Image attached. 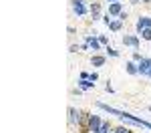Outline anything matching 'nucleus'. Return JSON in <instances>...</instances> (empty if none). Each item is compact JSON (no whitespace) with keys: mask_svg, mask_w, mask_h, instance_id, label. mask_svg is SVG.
I'll return each mask as SVG.
<instances>
[{"mask_svg":"<svg viewBox=\"0 0 151 133\" xmlns=\"http://www.w3.org/2000/svg\"><path fill=\"white\" fill-rule=\"evenodd\" d=\"M97 107L103 109V111H107L109 115H117L121 121H129V123H133V125H139V127H145V129L151 131V123L149 121L141 119V117H135V115H131V113H127V111H119V109H115V107H109L107 103H97Z\"/></svg>","mask_w":151,"mask_h":133,"instance_id":"nucleus-1","label":"nucleus"},{"mask_svg":"<svg viewBox=\"0 0 151 133\" xmlns=\"http://www.w3.org/2000/svg\"><path fill=\"white\" fill-rule=\"evenodd\" d=\"M83 117H85V113H83V111H79V109H75V107H69V125H70V127L81 125Z\"/></svg>","mask_w":151,"mask_h":133,"instance_id":"nucleus-2","label":"nucleus"},{"mask_svg":"<svg viewBox=\"0 0 151 133\" xmlns=\"http://www.w3.org/2000/svg\"><path fill=\"white\" fill-rule=\"evenodd\" d=\"M70 2H73V12L77 16H87L89 14V8H87L85 0H70Z\"/></svg>","mask_w":151,"mask_h":133,"instance_id":"nucleus-3","label":"nucleus"},{"mask_svg":"<svg viewBox=\"0 0 151 133\" xmlns=\"http://www.w3.org/2000/svg\"><path fill=\"white\" fill-rule=\"evenodd\" d=\"M85 42L89 45V48H93V50H101V40H99V36H95V35H87L85 36Z\"/></svg>","mask_w":151,"mask_h":133,"instance_id":"nucleus-4","label":"nucleus"},{"mask_svg":"<svg viewBox=\"0 0 151 133\" xmlns=\"http://www.w3.org/2000/svg\"><path fill=\"white\" fill-rule=\"evenodd\" d=\"M101 125H103L101 117H97V115H89V133H97Z\"/></svg>","mask_w":151,"mask_h":133,"instance_id":"nucleus-5","label":"nucleus"},{"mask_svg":"<svg viewBox=\"0 0 151 133\" xmlns=\"http://www.w3.org/2000/svg\"><path fill=\"white\" fill-rule=\"evenodd\" d=\"M135 28H137V32H143L145 28H151V16H139V20L135 24Z\"/></svg>","mask_w":151,"mask_h":133,"instance_id":"nucleus-6","label":"nucleus"},{"mask_svg":"<svg viewBox=\"0 0 151 133\" xmlns=\"http://www.w3.org/2000/svg\"><path fill=\"white\" fill-rule=\"evenodd\" d=\"M137 69H139V75H149V71H151V59L143 57V59L137 63Z\"/></svg>","mask_w":151,"mask_h":133,"instance_id":"nucleus-7","label":"nucleus"},{"mask_svg":"<svg viewBox=\"0 0 151 133\" xmlns=\"http://www.w3.org/2000/svg\"><path fill=\"white\" fill-rule=\"evenodd\" d=\"M121 40H123V45H125V47L139 48V36H135V35H125Z\"/></svg>","mask_w":151,"mask_h":133,"instance_id":"nucleus-8","label":"nucleus"},{"mask_svg":"<svg viewBox=\"0 0 151 133\" xmlns=\"http://www.w3.org/2000/svg\"><path fill=\"white\" fill-rule=\"evenodd\" d=\"M121 12H123V2H111L109 4V12H107L109 16H117L119 18Z\"/></svg>","mask_w":151,"mask_h":133,"instance_id":"nucleus-9","label":"nucleus"},{"mask_svg":"<svg viewBox=\"0 0 151 133\" xmlns=\"http://www.w3.org/2000/svg\"><path fill=\"white\" fill-rule=\"evenodd\" d=\"M89 14L93 16V20H99V18H101V2L95 0L93 4L89 6Z\"/></svg>","mask_w":151,"mask_h":133,"instance_id":"nucleus-10","label":"nucleus"},{"mask_svg":"<svg viewBox=\"0 0 151 133\" xmlns=\"http://www.w3.org/2000/svg\"><path fill=\"white\" fill-rule=\"evenodd\" d=\"M77 85H79V89H81V91H89V89H95V83L91 81V79H79V81H77Z\"/></svg>","mask_w":151,"mask_h":133,"instance_id":"nucleus-11","label":"nucleus"},{"mask_svg":"<svg viewBox=\"0 0 151 133\" xmlns=\"http://www.w3.org/2000/svg\"><path fill=\"white\" fill-rule=\"evenodd\" d=\"M125 71H127L129 75H139V69H137V63H135V60H127V63H125Z\"/></svg>","mask_w":151,"mask_h":133,"instance_id":"nucleus-12","label":"nucleus"},{"mask_svg":"<svg viewBox=\"0 0 151 133\" xmlns=\"http://www.w3.org/2000/svg\"><path fill=\"white\" fill-rule=\"evenodd\" d=\"M91 65H93V67H103L105 65V57L103 55H93V57H91Z\"/></svg>","mask_w":151,"mask_h":133,"instance_id":"nucleus-13","label":"nucleus"},{"mask_svg":"<svg viewBox=\"0 0 151 133\" xmlns=\"http://www.w3.org/2000/svg\"><path fill=\"white\" fill-rule=\"evenodd\" d=\"M121 28H123V20H119V18H117V20H111V24H109V30H113V32H119Z\"/></svg>","mask_w":151,"mask_h":133,"instance_id":"nucleus-14","label":"nucleus"},{"mask_svg":"<svg viewBox=\"0 0 151 133\" xmlns=\"http://www.w3.org/2000/svg\"><path fill=\"white\" fill-rule=\"evenodd\" d=\"M107 55H109V57H113V59H117V57H119V50H115L113 47H109V45H107Z\"/></svg>","mask_w":151,"mask_h":133,"instance_id":"nucleus-15","label":"nucleus"},{"mask_svg":"<svg viewBox=\"0 0 151 133\" xmlns=\"http://www.w3.org/2000/svg\"><path fill=\"white\" fill-rule=\"evenodd\" d=\"M141 38H145V40H149V42H151V28H145V30L141 32Z\"/></svg>","mask_w":151,"mask_h":133,"instance_id":"nucleus-16","label":"nucleus"},{"mask_svg":"<svg viewBox=\"0 0 151 133\" xmlns=\"http://www.w3.org/2000/svg\"><path fill=\"white\" fill-rule=\"evenodd\" d=\"M111 133H133L131 129H127V127H117L115 131H111Z\"/></svg>","mask_w":151,"mask_h":133,"instance_id":"nucleus-17","label":"nucleus"},{"mask_svg":"<svg viewBox=\"0 0 151 133\" xmlns=\"http://www.w3.org/2000/svg\"><path fill=\"white\" fill-rule=\"evenodd\" d=\"M141 59H143V57H141V52H137V50H135V52H133V60H135V63H139Z\"/></svg>","mask_w":151,"mask_h":133,"instance_id":"nucleus-18","label":"nucleus"},{"mask_svg":"<svg viewBox=\"0 0 151 133\" xmlns=\"http://www.w3.org/2000/svg\"><path fill=\"white\" fill-rule=\"evenodd\" d=\"M89 79H91V81H97V79H99V75H97V73H89Z\"/></svg>","mask_w":151,"mask_h":133,"instance_id":"nucleus-19","label":"nucleus"},{"mask_svg":"<svg viewBox=\"0 0 151 133\" xmlns=\"http://www.w3.org/2000/svg\"><path fill=\"white\" fill-rule=\"evenodd\" d=\"M79 48H81V47H79V45H70L69 52H77V50H79Z\"/></svg>","mask_w":151,"mask_h":133,"instance_id":"nucleus-20","label":"nucleus"},{"mask_svg":"<svg viewBox=\"0 0 151 133\" xmlns=\"http://www.w3.org/2000/svg\"><path fill=\"white\" fill-rule=\"evenodd\" d=\"M105 91H107V93H115V89H113V87H111V85H109V83L105 85Z\"/></svg>","mask_w":151,"mask_h":133,"instance_id":"nucleus-21","label":"nucleus"},{"mask_svg":"<svg viewBox=\"0 0 151 133\" xmlns=\"http://www.w3.org/2000/svg\"><path fill=\"white\" fill-rule=\"evenodd\" d=\"M99 40H101V45H107V36L105 35H99Z\"/></svg>","mask_w":151,"mask_h":133,"instance_id":"nucleus-22","label":"nucleus"},{"mask_svg":"<svg viewBox=\"0 0 151 133\" xmlns=\"http://www.w3.org/2000/svg\"><path fill=\"white\" fill-rule=\"evenodd\" d=\"M125 18H127V12L123 10V12H121V14H119V20H123V22H125Z\"/></svg>","mask_w":151,"mask_h":133,"instance_id":"nucleus-23","label":"nucleus"},{"mask_svg":"<svg viewBox=\"0 0 151 133\" xmlns=\"http://www.w3.org/2000/svg\"><path fill=\"white\" fill-rule=\"evenodd\" d=\"M141 2H143V4H149V2H151V0H141Z\"/></svg>","mask_w":151,"mask_h":133,"instance_id":"nucleus-24","label":"nucleus"},{"mask_svg":"<svg viewBox=\"0 0 151 133\" xmlns=\"http://www.w3.org/2000/svg\"><path fill=\"white\" fill-rule=\"evenodd\" d=\"M131 2H133V4H139V2H141V0H131Z\"/></svg>","mask_w":151,"mask_h":133,"instance_id":"nucleus-25","label":"nucleus"},{"mask_svg":"<svg viewBox=\"0 0 151 133\" xmlns=\"http://www.w3.org/2000/svg\"><path fill=\"white\" fill-rule=\"evenodd\" d=\"M107 2H119V0H107Z\"/></svg>","mask_w":151,"mask_h":133,"instance_id":"nucleus-26","label":"nucleus"},{"mask_svg":"<svg viewBox=\"0 0 151 133\" xmlns=\"http://www.w3.org/2000/svg\"><path fill=\"white\" fill-rule=\"evenodd\" d=\"M147 77H149V79H151V71H149V75H147Z\"/></svg>","mask_w":151,"mask_h":133,"instance_id":"nucleus-27","label":"nucleus"},{"mask_svg":"<svg viewBox=\"0 0 151 133\" xmlns=\"http://www.w3.org/2000/svg\"><path fill=\"white\" fill-rule=\"evenodd\" d=\"M149 111H151V107H149Z\"/></svg>","mask_w":151,"mask_h":133,"instance_id":"nucleus-28","label":"nucleus"}]
</instances>
